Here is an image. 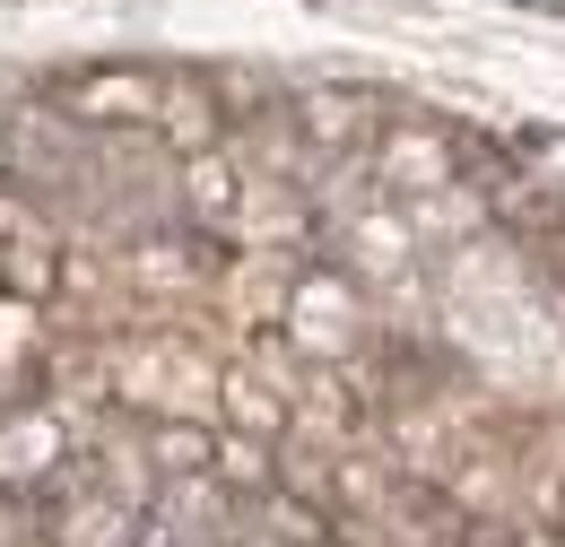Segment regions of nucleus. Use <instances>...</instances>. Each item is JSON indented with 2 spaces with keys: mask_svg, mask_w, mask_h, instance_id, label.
Returning <instances> with one entry per match:
<instances>
[{
  "mask_svg": "<svg viewBox=\"0 0 565 547\" xmlns=\"http://www.w3.org/2000/svg\"><path fill=\"white\" fill-rule=\"evenodd\" d=\"M62 114L96 122V131H174L210 139V96L174 69H87L62 87Z\"/></svg>",
  "mask_w": 565,
  "mask_h": 547,
  "instance_id": "nucleus-1",
  "label": "nucleus"
},
{
  "mask_svg": "<svg viewBox=\"0 0 565 547\" xmlns=\"http://www.w3.org/2000/svg\"><path fill=\"white\" fill-rule=\"evenodd\" d=\"M157 539L166 547H226L235 539V513H226V495L210 479H174L166 513H157Z\"/></svg>",
  "mask_w": 565,
  "mask_h": 547,
  "instance_id": "nucleus-2",
  "label": "nucleus"
}]
</instances>
